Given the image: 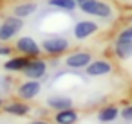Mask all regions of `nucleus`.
<instances>
[{
	"instance_id": "obj_17",
	"label": "nucleus",
	"mask_w": 132,
	"mask_h": 124,
	"mask_svg": "<svg viewBox=\"0 0 132 124\" xmlns=\"http://www.w3.org/2000/svg\"><path fill=\"white\" fill-rule=\"evenodd\" d=\"M4 110L7 111V113H11V115H26V113H29V106L26 104V102H11V104H7V106H4Z\"/></svg>"
},
{
	"instance_id": "obj_5",
	"label": "nucleus",
	"mask_w": 132,
	"mask_h": 124,
	"mask_svg": "<svg viewBox=\"0 0 132 124\" xmlns=\"http://www.w3.org/2000/svg\"><path fill=\"white\" fill-rule=\"evenodd\" d=\"M16 50L22 52L24 56H38L40 54V45L31 36H22L16 42Z\"/></svg>"
},
{
	"instance_id": "obj_12",
	"label": "nucleus",
	"mask_w": 132,
	"mask_h": 124,
	"mask_svg": "<svg viewBox=\"0 0 132 124\" xmlns=\"http://www.w3.org/2000/svg\"><path fill=\"white\" fill-rule=\"evenodd\" d=\"M38 9V4L36 2H24V4H18L16 7H15V16H18V18H27V16H31L35 11Z\"/></svg>"
},
{
	"instance_id": "obj_22",
	"label": "nucleus",
	"mask_w": 132,
	"mask_h": 124,
	"mask_svg": "<svg viewBox=\"0 0 132 124\" xmlns=\"http://www.w3.org/2000/svg\"><path fill=\"white\" fill-rule=\"evenodd\" d=\"M0 106H2V99H0Z\"/></svg>"
},
{
	"instance_id": "obj_9",
	"label": "nucleus",
	"mask_w": 132,
	"mask_h": 124,
	"mask_svg": "<svg viewBox=\"0 0 132 124\" xmlns=\"http://www.w3.org/2000/svg\"><path fill=\"white\" fill-rule=\"evenodd\" d=\"M114 52L119 59H128L132 58V40H123L118 38L114 43Z\"/></svg>"
},
{
	"instance_id": "obj_19",
	"label": "nucleus",
	"mask_w": 132,
	"mask_h": 124,
	"mask_svg": "<svg viewBox=\"0 0 132 124\" xmlns=\"http://www.w3.org/2000/svg\"><path fill=\"white\" fill-rule=\"evenodd\" d=\"M118 38H123V40H132V25L125 27V29L119 33V36H118Z\"/></svg>"
},
{
	"instance_id": "obj_4",
	"label": "nucleus",
	"mask_w": 132,
	"mask_h": 124,
	"mask_svg": "<svg viewBox=\"0 0 132 124\" xmlns=\"http://www.w3.org/2000/svg\"><path fill=\"white\" fill-rule=\"evenodd\" d=\"M72 33H74L76 40H87L89 36H92V34L98 33V24L90 22V20H81V22H78L74 25Z\"/></svg>"
},
{
	"instance_id": "obj_8",
	"label": "nucleus",
	"mask_w": 132,
	"mask_h": 124,
	"mask_svg": "<svg viewBox=\"0 0 132 124\" xmlns=\"http://www.w3.org/2000/svg\"><path fill=\"white\" fill-rule=\"evenodd\" d=\"M90 59H92V56L89 52H74V54L67 56L65 63L71 68H83V67H87L90 63Z\"/></svg>"
},
{
	"instance_id": "obj_20",
	"label": "nucleus",
	"mask_w": 132,
	"mask_h": 124,
	"mask_svg": "<svg viewBox=\"0 0 132 124\" xmlns=\"http://www.w3.org/2000/svg\"><path fill=\"white\" fill-rule=\"evenodd\" d=\"M7 54H11L9 47H0V56H7Z\"/></svg>"
},
{
	"instance_id": "obj_14",
	"label": "nucleus",
	"mask_w": 132,
	"mask_h": 124,
	"mask_svg": "<svg viewBox=\"0 0 132 124\" xmlns=\"http://www.w3.org/2000/svg\"><path fill=\"white\" fill-rule=\"evenodd\" d=\"M118 117H119V110H118L116 106H105V108H101L100 113H98L100 122H112V120H116Z\"/></svg>"
},
{
	"instance_id": "obj_18",
	"label": "nucleus",
	"mask_w": 132,
	"mask_h": 124,
	"mask_svg": "<svg viewBox=\"0 0 132 124\" xmlns=\"http://www.w3.org/2000/svg\"><path fill=\"white\" fill-rule=\"evenodd\" d=\"M119 115H121V119H123V120H132V104H130V106H127V108H123Z\"/></svg>"
},
{
	"instance_id": "obj_10",
	"label": "nucleus",
	"mask_w": 132,
	"mask_h": 124,
	"mask_svg": "<svg viewBox=\"0 0 132 124\" xmlns=\"http://www.w3.org/2000/svg\"><path fill=\"white\" fill-rule=\"evenodd\" d=\"M40 88H42L40 83L33 79V81H27V83H24V85L18 86V95H20L22 99H33V97L38 95Z\"/></svg>"
},
{
	"instance_id": "obj_21",
	"label": "nucleus",
	"mask_w": 132,
	"mask_h": 124,
	"mask_svg": "<svg viewBox=\"0 0 132 124\" xmlns=\"http://www.w3.org/2000/svg\"><path fill=\"white\" fill-rule=\"evenodd\" d=\"M31 124H47V122H44V120H35V122H31Z\"/></svg>"
},
{
	"instance_id": "obj_6",
	"label": "nucleus",
	"mask_w": 132,
	"mask_h": 124,
	"mask_svg": "<svg viewBox=\"0 0 132 124\" xmlns=\"http://www.w3.org/2000/svg\"><path fill=\"white\" fill-rule=\"evenodd\" d=\"M22 72H24L26 77H29V79H40V77L45 76L47 65H45V61H42V59H31V61L27 63V67H26Z\"/></svg>"
},
{
	"instance_id": "obj_3",
	"label": "nucleus",
	"mask_w": 132,
	"mask_h": 124,
	"mask_svg": "<svg viewBox=\"0 0 132 124\" xmlns=\"http://www.w3.org/2000/svg\"><path fill=\"white\" fill-rule=\"evenodd\" d=\"M42 49L47 52V54H53V56H58L62 52H65L69 49V42L62 36H51L47 40H44L42 43Z\"/></svg>"
},
{
	"instance_id": "obj_15",
	"label": "nucleus",
	"mask_w": 132,
	"mask_h": 124,
	"mask_svg": "<svg viewBox=\"0 0 132 124\" xmlns=\"http://www.w3.org/2000/svg\"><path fill=\"white\" fill-rule=\"evenodd\" d=\"M47 104L51 106V108H54V110H67V108H71L72 106V99H69V97H62V95H58V97H49L47 99Z\"/></svg>"
},
{
	"instance_id": "obj_1",
	"label": "nucleus",
	"mask_w": 132,
	"mask_h": 124,
	"mask_svg": "<svg viewBox=\"0 0 132 124\" xmlns=\"http://www.w3.org/2000/svg\"><path fill=\"white\" fill-rule=\"evenodd\" d=\"M78 7L90 16H98V18H110L112 16V7L103 2V0H76Z\"/></svg>"
},
{
	"instance_id": "obj_13",
	"label": "nucleus",
	"mask_w": 132,
	"mask_h": 124,
	"mask_svg": "<svg viewBox=\"0 0 132 124\" xmlns=\"http://www.w3.org/2000/svg\"><path fill=\"white\" fill-rule=\"evenodd\" d=\"M54 120L58 124H74L78 120V111H74L72 108H67V110H60L54 117Z\"/></svg>"
},
{
	"instance_id": "obj_16",
	"label": "nucleus",
	"mask_w": 132,
	"mask_h": 124,
	"mask_svg": "<svg viewBox=\"0 0 132 124\" xmlns=\"http://www.w3.org/2000/svg\"><path fill=\"white\" fill-rule=\"evenodd\" d=\"M49 6L56 7V9H62V11H74L78 7L76 0H49Z\"/></svg>"
},
{
	"instance_id": "obj_2",
	"label": "nucleus",
	"mask_w": 132,
	"mask_h": 124,
	"mask_svg": "<svg viewBox=\"0 0 132 124\" xmlns=\"http://www.w3.org/2000/svg\"><path fill=\"white\" fill-rule=\"evenodd\" d=\"M24 27V18L18 16H7L2 24H0V42H9L15 38Z\"/></svg>"
},
{
	"instance_id": "obj_11",
	"label": "nucleus",
	"mask_w": 132,
	"mask_h": 124,
	"mask_svg": "<svg viewBox=\"0 0 132 124\" xmlns=\"http://www.w3.org/2000/svg\"><path fill=\"white\" fill-rule=\"evenodd\" d=\"M31 59H29V56H16V58H11V59H7L6 63H4V68L6 70H11V72H16V70H24L26 67H27V63H29Z\"/></svg>"
},
{
	"instance_id": "obj_7",
	"label": "nucleus",
	"mask_w": 132,
	"mask_h": 124,
	"mask_svg": "<svg viewBox=\"0 0 132 124\" xmlns=\"http://www.w3.org/2000/svg\"><path fill=\"white\" fill-rule=\"evenodd\" d=\"M87 74L90 77H100V76H107L112 72V65L105 59H96V61H90L87 67Z\"/></svg>"
}]
</instances>
